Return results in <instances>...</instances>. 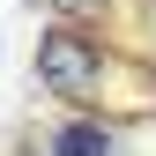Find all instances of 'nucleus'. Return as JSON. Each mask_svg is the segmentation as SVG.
<instances>
[{"instance_id":"obj_2","label":"nucleus","mask_w":156,"mask_h":156,"mask_svg":"<svg viewBox=\"0 0 156 156\" xmlns=\"http://www.w3.org/2000/svg\"><path fill=\"white\" fill-rule=\"evenodd\" d=\"M45 156H119V134H112L97 112H74L45 134Z\"/></svg>"},{"instance_id":"obj_1","label":"nucleus","mask_w":156,"mask_h":156,"mask_svg":"<svg viewBox=\"0 0 156 156\" xmlns=\"http://www.w3.org/2000/svg\"><path fill=\"white\" fill-rule=\"evenodd\" d=\"M134 60L119 45H104L97 30H74V23H52L37 37V82L52 97H67V104L97 112V119H112V89H119V74Z\"/></svg>"},{"instance_id":"obj_3","label":"nucleus","mask_w":156,"mask_h":156,"mask_svg":"<svg viewBox=\"0 0 156 156\" xmlns=\"http://www.w3.org/2000/svg\"><path fill=\"white\" fill-rule=\"evenodd\" d=\"M45 8L60 15V23H74V30H97V23L112 15V0H45Z\"/></svg>"}]
</instances>
